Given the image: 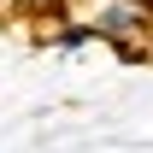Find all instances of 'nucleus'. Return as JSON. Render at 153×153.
<instances>
[{"label": "nucleus", "mask_w": 153, "mask_h": 153, "mask_svg": "<svg viewBox=\"0 0 153 153\" xmlns=\"http://www.w3.org/2000/svg\"><path fill=\"white\" fill-rule=\"evenodd\" d=\"M88 41H100L94 24H65V30L53 36V47H59V53H76V47H88Z\"/></svg>", "instance_id": "f03ea898"}, {"label": "nucleus", "mask_w": 153, "mask_h": 153, "mask_svg": "<svg viewBox=\"0 0 153 153\" xmlns=\"http://www.w3.org/2000/svg\"><path fill=\"white\" fill-rule=\"evenodd\" d=\"M0 6H6V0H0Z\"/></svg>", "instance_id": "7ed1b4c3"}, {"label": "nucleus", "mask_w": 153, "mask_h": 153, "mask_svg": "<svg viewBox=\"0 0 153 153\" xmlns=\"http://www.w3.org/2000/svg\"><path fill=\"white\" fill-rule=\"evenodd\" d=\"M88 24H94V36L106 41L112 53H124V59H141L135 41L153 30V18H147V6H141V0H100Z\"/></svg>", "instance_id": "f257e3e1"}]
</instances>
